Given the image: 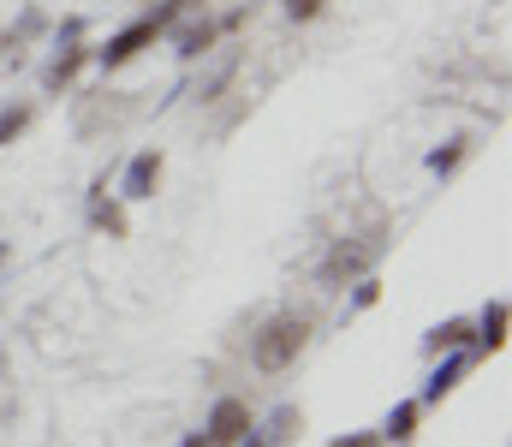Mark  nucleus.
Segmentation results:
<instances>
[{"label":"nucleus","instance_id":"obj_1","mask_svg":"<svg viewBox=\"0 0 512 447\" xmlns=\"http://www.w3.org/2000/svg\"><path fill=\"white\" fill-rule=\"evenodd\" d=\"M304 346H310V322L304 316H274V322H262V334L251 340V364L268 370V376H280L286 364H298Z\"/></svg>","mask_w":512,"mask_h":447},{"label":"nucleus","instance_id":"obj_2","mask_svg":"<svg viewBox=\"0 0 512 447\" xmlns=\"http://www.w3.org/2000/svg\"><path fill=\"white\" fill-rule=\"evenodd\" d=\"M173 18H179L173 6H161L155 18H137V24H126L120 36H108V48H90V60H96L102 72H114V66H126V60H137V54H143V48H149V42H155V36H161V30L173 24Z\"/></svg>","mask_w":512,"mask_h":447},{"label":"nucleus","instance_id":"obj_3","mask_svg":"<svg viewBox=\"0 0 512 447\" xmlns=\"http://www.w3.org/2000/svg\"><path fill=\"white\" fill-rule=\"evenodd\" d=\"M382 257V239H370V245H334V257L322 263V281L328 287H340V281H358L370 263Z\"/></svg>","mask_w":512,"mask_h":447},{"label":"nucleus","instance_id":"obj_4","mask_svg":"<svg viewBox=\"0 0 512 447\" xmlns=\"http://www.w3.org/2000/svg\"><path fill=\"white\" fill-rule=\"evenodd\" d=\"M251 436V406L245 400H221L209 412V447H239Z\"/></svg>","mask_w":512,"mask_h":447},{"label":"nucleus","instance_id":"obj_5","mask_svg":"<svg viewBox=\"0 0 512 447\" xmlns=\"http://www.w3.org/2000/svg\"><path fill=\"white\" fill-rule=\"evenodd\" d=\"M471 364H477V352H447V358H441V364L429 370V382H423V394H417V406H441V400H447V394L459 388V376H465Z\"/></svg>","mask_w":512,"mask_h":447},{"label":"nucleus","instance_id":"obj_6","mask_svg":"<svg viewBox=\"0 0 512 447\" xmlns=\"http://www.w3.org/2000/svg\"><path fill=\"white\" fill-rule=\"evenodd\" d=\"M155 185H161V149H137L120 191H126L131 203H143V197H155Z\"/></svg>","mask_w":512,"mask_h":447},{"label":"nucleus","instance_id":"obj_7","mask_svg":"<svg viewBox=\"0 0 512 447\" xmlns=\"http://www.w3.org/2000/svg\"><path fill=\"white\" fill-rule=\"evenodd\" d=\"M84 66H90V48H78V42H72V48H60V54L48 60L42 84H48V90H66V84H72V78H78Z\"/></svg>","mask_w":512,"mask_h":447},{"label":"nucleus","instance_id":"obj_8","mask_svg":"<svg viewBox=\"0 0 512 447\" xmlns=\"http://www.w3.org/2000/svg\"><path fill=\"white\" fill-rule=\"evenodd\" d=\"M471 340H477V352H501V346H507V304H501V298L483 310V322H477Z\"/></svg>","mask_w":512,"mask_h":447},{"label":"nucleus","instance_id":"obj_9","mask_svg":"<svg viewBox=\"0 0 512 447\" xmlns=\"http://www.w3.org/2000/svg\"><path fill=\"white\" fill-rule=\"evenodd\" d=\"M417 418H423V406H417V400H399V406H393V412H387V424H382V442H411V436H417Z\"/></svg>","mask_w":512,"mask_h":447},{"label":"nucleus","instance_id":"obj_10","mask_svg":"<svg viewBox=\"0 0 512 447\" xmlns=\"http://www.w3.org/2000/svg\"><path fill=\"white\" fill-rule=\"evenodd\" d=\"M465 340H471V322L465 316H453V322H441V328H429V352H465Z\"/></svg>","mask_w":512,"mask_h":447},{"label":"nucleus","instance_id":"obj_11","mask_svg":"<svg viewBox=\"0 0 512 447\" xmlns=\"http://www.w3.org/2000/svg\"><path fill=\"white\" fill-rule=\"evenodd\" d=\"M304 430V412L298 406H280L274 418H268V430H262V447H280V442H292Z\"/></svg>","mask_w":512,"mask_h":447},{"label":"nucleus","instance_id":"obj_12","mask_svg":"<svg viewBox=\"0 0 512 447\" xmlns=\"http://www.w3.org/2000/svg\"><path fill=\"white\" fill-rule=\"evenodd\" d=\"M209 42H215V24L203 18V24H185L179 36H173V48L185 54V60H197V54H209Z\"/></svg>","mask_w":512,"mask_h":447},{"label":"nucleus","instance_id":"obj_13","mask_svg":"<svg viewBox=\"0 0 512 447\" xmlns=\"http://www.w3.org/2000/svg\"><path fill=\"white\" fill-rule=\"evenodd\" d=\"M90 221H96V227H108L114 239H126V215H120L108 197H96V203H90Z\"/></svg>","mask_w":512,"mask_h":447},{"label":"nucleus","instance_id":"obj_14","mask_svg":"<svg viewBox=\"0 0 512 447\" xmlns=\"http://www.w3.org/2000/svg\"><path fill=\"white\" fill-rule=\"evenodd\" d=\"M382 298V281L376 275H358V293H352V304H346V316H358V310H370Z\"/></svg>","mask_w":512,"mask_h":447},{"label":"nucleus","instance_id":"obj_15","mask_svg":"<svg viewBox=\"0 0 512 447\" xmlns=\"http://www.w3.org/2000/svg\"><path fill=\"white\" fill-rule=\"evenodd\" d=\"M24 126H30V108H24V102H18V108H6V114H0V149L12 144Z\"/></svg>","mask_w":512,"mask_h":447},{"label":"nucleus","instance_id":"obj_16","mask_svg":"<svg viewBox=\"0 0 512 447\" xmlns=\"http://www.w3.org/2000/svg\"><path fill=\"white\" fill-rule=\"evenodd\" d=\"M459 161H465V144H453V149H435V155H429V173H453Z\"/></svg>","mask_w":512,"mask_h":447},{"label":"nucleus","instance_id":"obj_17","mask_svg":"<svg viewBox=\"0 0 512 447\" xmlns=\"http://www.w3.org/2000/svg\"><path fill=\"white\" fill-rule=\"evenodd\" d=\"M316 12H322V0H286V18H298V24L316 18Z\"/></svg>","mask_w":512,"mask_h":447},{"label":"nucleus","instance_id":"obj_18","mask_svg":"<svg viewBox=\"0 0 512 447\" xmlns=\"http://www.w3.org/2000/svg\"><path fill=\"white\" fill-rule=\"evenodd\" d=\"M328 447H387L382 436H334Z\"/></svg>","mask_w":512,"mask_h":447},{"label":"nucleus","instance_id":"obj_19","mask_svg":"<svg viewBox=\"0 0 512 447\" xmlns=\"http://www.w3.org/2000/svg\"><path fill=\"white\" fill-rule=\"evenodd\" d=\"M185 447H209V436H191V442H185Z\"/></svg>","mask_w":512,"mask_h":447},{"label":"nucleus","instance_id":"obj_20","mask_svg":"<svg viewBox=\"0 0 512 447\" xmlns=\"http://www.w3.org/2000/svg\"><path fill=\"white\" fill-rule=\"evenodd\" d=\"M0 263H6V245H0Z\"/></svg>","mask_w":512,"mask_h":447}]
</instances>
